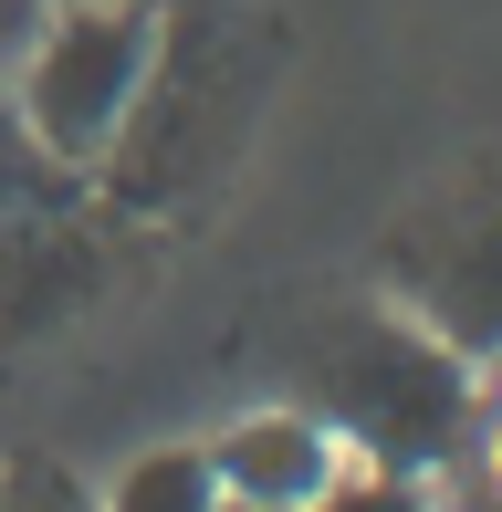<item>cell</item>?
<instances>
[{"instance_id":"obj_1","label":"cell","mask_w":502,"mask_h":512,"mask_svg":"<svg viewBox=\"0 0 502 512\" xmlns=\"http://www.w3.org/2000/svg\"><path fill=\"white\" fill-rule=\"evenodd\" d=\"M482 366H461L429 324H408L398 304H356L304 345V408L356 450V471H398L429 481L471 429Z\"/></svg>"},{"instance_id":"obj_2","label":"cell","mask_w":502,"mask_h":512,"mask_svg":"<svg viewBox=\"0 0 502 512\" xmlns=\"http://www.w3.org/2000/svg\"><path fill=\"white\" fill-rule=\"evenodd\" d=\"M157 74V21L147 0H53L42 32L11 63V115L32 126V147L53 168H84L136 126Z\"/></svg>"},{"instance_id":"obj_3","label":"cell","mask_w":502,"mask_h":512,"mask_svg":"<svg viewBox=\"0 0 502 512\" xmlns=\"http://www.w3.org/2000/svg\"><path fill=\"white\" fill-rule=\"evenodd\" d=\"M387 293L461 366H502V168L450 178L387 230Z\"/></svg>"},{"instance_id":"obj_4","label":"cell","mask_w":502,"mask_h":512,"mask_svg":"<svg viewBox=\"0 0 502 512\" xmlns=\"http://www.w3.org/2000/svg\"><path fill=\"white\" fill-rule=\"evenodd\" d=\"M210 471H220V502H241V512H304L346 481V439L314 408H262L210 439Z\"/></svg>"},{"instance_id":"obj_5","label":"cell","mask_w":502,"mask_h":512,"mask_svg":"<svg viewBox=\"0 0 502 512\" xmlns=\"http://www.w3.org/2000/svg\"><path fill=\"white\" fill-rule=\"evenodd\" d=\"M95 512H220V471H210V450H147L116 471V492Z\"/></svg>"},{"instance_id":"obj_6","label":"cell","mask_w":502,"mask_h":512,"mask_svg":"<svg viewBox=\"0 0 502 512\" xmlns=\"http://www.w3.org/2000/svg\"><path fill=\"white\" fill-rule=\"evenodd\" d=\"M429 481H440V502H429V512H502V387H482V398H471L461 450H450Z\"/></svg>"},{"instance_id":"obj_7","label":"cell","mask_w":502,"mask_h":512,"mask_svg":"<svg viewBox=\"0 0 502 512\" xmlns=\"http://www.w3.org/2000/svg\"><path fill=\"white\" fill-rule=\"evenodd\" d=\"M304 512H429V481H398V471H346L325 502Z\"/></svg>"},{"instance_id":"obj_8","label":"cell","mask_w":502,"mask_h":512,"mask_svg":"<svg viewBox=\"0 0 502 512\" xmlns=\"http://www.w3.org/2000/svg\"><path fill=\"white\" fill-rule=\"evenodd\" d=\"M0 512H95V502H84L63 471H11L0 481Z\"/></svg>"},{"instance_id":"obj_9","label":"cell","mask_w":502,"mask_h":512,"mask_svg":"<svg viewBox=\"0 0 502 512\" xmlns=\"http://www.w3.org/2000/svg\"><path fill=\"white\" fill-rule=\"evenodd\" d=\"M32 168H42V147H32V126H21V115L0 105V199H11V189H32Z\"/></svg>"},{"instance_id":"obj_10","label":"cell","mask_w":502,"mask_h":512,"mask_svg":"<svg viewBox=\"0 0 502 512\" xmlns=\"http://www.w3.org/2000/svg\"><path fill=\"white\" fill-rule=\"evenodd\" d=\"M32 32H42V0H0V84H11V63H21Z\"/></svg>"},{"instance_id":"obj_11","label":"cell","mask_w":502,"mask_h":512,"mask_svg":"<svg viewBox=\"0 0 502 512\" xmlns=\"http://www.w3.org/2000/svg\"><path fill=\"white\" fill-rule=\"evenodd\" d=\"M220 512H241V502H220Z\"/></svg>"},{"instance_id":"obj_12","label":"cell","mask_w":502,"mask_h":512,"mask_svg":"<svg viewBox=\"0 0 502 512\" xmlns=\"http://www.w3.org/2000/svg\"><path fill=\"white\" fill-rule=\"evenodd\" d=\"M42 11H53V0H42Z\"/></svg>"}]
</instances>
